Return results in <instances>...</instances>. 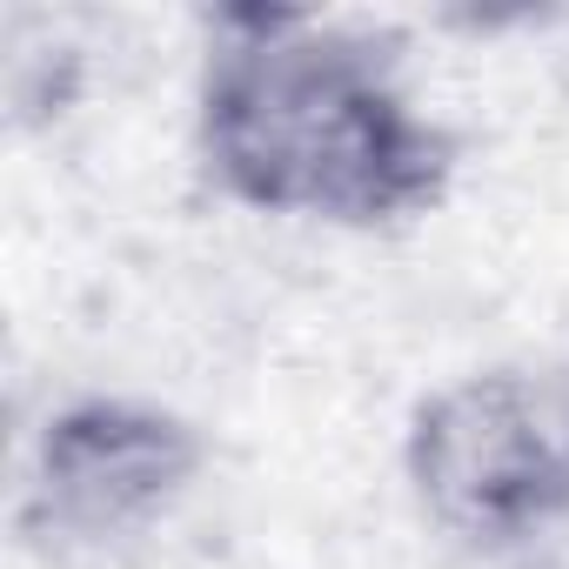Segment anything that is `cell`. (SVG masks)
I'll list each match as a JSON object with an SVG mask.
<instances>
[{
    "instance_id": "obj_1",
    "label": "cell",
    "mask_w": 569,
    "mask_h": 569,
    "mask_svg": "<svg viewBox=\"0 0 569 569\" xmlns=\"http://www.w3.org/2000/svg\"><path fill=\"white\" fill-rule=\"evenodd\" d=\"M194 134L208 174L261 214L396 228L456 181V141L396 81L376 41L281 8L214 14Z\"/></svg>"
},
{
    "instance_id": "obj_2",
    "label": "cell",
    "mask_w": 569,
    "mask_h": 569,
    "mask_svg": "<svg viewBox=\"0 0 569 569\" xmlns=\"http://www.w3.org/2000/svg\"><path fill=\"white\" fill-rule=\"evenodd\" d=\"M402 469L436 529L509 549L569 516V389L529 369H476L422 396Z\"/></svg>"
},
{
    "instance_id": "obj_3",
    "label": "cell",
    "mask_w": 569,
    "mask_h": 569,
    "mask_svg": "<svg viewBox=\"0 0 569 569\" xmlns=\"http://www.w3.org/2000/svg\"><path fill=\"white\" fill-rule=\"evenodd\" d=\"M208 462V442L188 416L128 402V396H88L48 416L28 469V529L68 536V542H114L168 516Z\"/></svg>"
}]
</instances>
